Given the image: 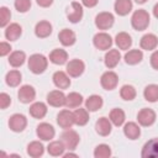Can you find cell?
Listing matches in <instances>:
<instances>
[{
  "label": "cell",
  "mask_w": 158,
  "mask_h": 158,
  "mask_svg": "<svg viewBox=\"0 0 158 158\" xmlns=\"http://www.w3.org/2000/svg\"><path fill=\"white\" fill-rule=\"evenodd\" d=\"M48 59L40 53H35L28 58V69L33 74H41L47 69Z\"/></svg>",
  "instance_id": "cell-1"
},
{
  "label": "cell",
  "mask_w": 158,
  "mask_h": 158,
  "mask_svg": "<svg viewBox=\"0 0 158 158\" xmlns=\"http://www.w3.org/2000/svg\"><path fill=\"white\" fill-rule=\"evenodd\" d=\"M131 25L136 31H143L149 25V14L146 10H136L131 17Z\"/></svg>",
  "instance_id": "cell-2"
},
{
  "label": "cell",
  "mask_w": 158,
  "mask_h": 158,
  "mask_svg": "<svg viewBox=\"0 0 158 158\" xmlns=\"http://www.w3.org/2000/svg\"><path fill=\"white\" fill-rule=\"evenodd\" d=\"M60 138H62L60 141L64 143L65 148L69 149V151L75 149L77 146H78V143H79V141H80L79 135H78L74 130H70V128H67V130L62 133Z\"/></svg>",
  "instance_id": "cell-3"
},
{
  "label": "cell",
  "mask_w": 158,
  "mask_h": 158,
  "mask_svg": "<svg viewBox=\"0 0 158 158\" xmlns=\"http://www.w3.org/2000/svg\"><path fill=\"white\" fill-rule=\"evenodd\" d=\"M27 126V118L22 114H14L9 118V127L14 132H22Z\"/></svg>",
  "instance_id": "cell-4"
},
{
  "label": "cell",
  "mask_w": 158,
  "mask_h": 158,
  "mask_svg": "<svg viewBox=\"0 0 158 158\" xmlns=\"http://www.w3.org/2000/svg\"><path fill=\"white\" fill-rule=\"evenodd\" d=\"M114 21H115L114 15L111 12H107V11L100 12L95 17V25H96V27L99 30H107V28H110L114 25Z\"/></svg>",
  "instance_id": "cell-5"
},
{
  "label": "cell",
  "mask_w": 158,
  "mask_h": 158,
  "mask_svg": "<svg viewBox=\"0 0 158 158\" xmlns=\"http://www.w3.org/2000/svg\"><path fill=\"white\" fill-rule=\"evenodd\" d=\"M137 121L141 126H152L156 121V112L152 110V109H148V107H144L142 110L138 111L137 114Z\"/></svg>",
  "instance_id": "cell-6"
},
{
  "label": "cell",
  "mask_w": 158,
  "mask_h": 158,
  "mask_svg": "<svg viewBox=\"0 0 158 158\" xmlns=\"http://www.w3.org/2000/svg\"><path fill=\"white\" fill-rule=\"evenodd\" d=\"M93 43L94 46L98 48V49H101V51H106L111 47L112 44V38L109 33L106 32H99L94 36L93 38Z\"/></svg>",
  "instance_id": "cell-7"
},
{
  "label": "cell",
  "mask_w": 158,
  "mask_h": 158,
  "mask_svg": "<svg viewBox=\"0 0 158 158\" xmlns=\"http://www.w3.org/2000/svg\"><path fill=\"white\" fill-rule=\"evenodd\" d=\"M100 83H101V86L105 89V90H112L116 88L117 83H118V77L115 72L112 70H107L105 72L101 78H100Z\"/></svg>",
  "instance_id": "cell-8"
},
{
  "label": "cell",
  "mask_w": 158,
  "mask_h": 158,
  "mask_svg": "<svg viewBox=\"0 0 158 158\" xmlns=\"http://www.w3.org/2000/svg\"><path fill=\"white\" fill-rule=\"evenodd\" d=\"M57 123L62 128H64V130L72 128V126L75 125V122H74V114L72 111H69V110L59 111V114L57 115Z\"/></svg>",
  "instance_id": "cell-9"
},
{
  "label": "cell",
  "mask_w": 158,
  "mask_h": 158,
  "mask_svg": "<svg viewBox=\"0 0 158 158\" xmlns=\"http://www.w3.org/2000/svg\"><path fill=\"white\" fill-rule=\"evenodd\" d=\"M141 156L143 158H158V138H152L142 147Z\"/></svg>",
  "instance_id": "cell-10"
},
{
  "label": "cell",
  "mask_w": 158,
  "mask_h": 158,
  "mask_svg": "<svg viewBox=\"0 0 158 158\" xmlns=\"http://www.w3.org/2000/svg\"><path fill=\"white\" fill-rule=\"evenodd\" d=\"M67 73L69 77H79L84 73V69H85V64L83 60L80 59H72L67 63Z\"/></svg>",
  "instance_id": "cell-11"
},
{
  "label": "cell",
  "mask_w": 158,
  "mask_h": 158,
  "mask_svg": "<svg viewBox=\"0 0 158 158\" xmlns=\"http://www.w3.org/2000/svg\"><path fill=\"white\" fill-rule=\"evenodd\" d=\"M65 99L67 95H64L62 90H52L47 95V102L53 107H60L65 105Z\"/></svg>",
  "instance_id": "cell-12"
},
{
  "label": "cell",
  "mask_w": 158,
  "mask_h": 158,
  "mask_svg": "<svg viewBox=\"0 0 158 158\" xmlns=\"http://www.w3.org/2000/svg\"><path fill=\"white\" fill-rule=\"evenodd\" d=\"M36 133H37L38 138H41L42 141H51L54 137L56 131H54L52 125H49L47 122H42V123H40L37 126Z\"/></svg>",
  "instance_id": "cell-13"
},
{
  "label": "cell",
  "mask_w": 158,
  "mask_h": 158,
  "mask_svg": "<svg viewBox=\"0 0 158 158\" xmlns=\"http://www.w3.org/2000/svg\"><path fill=\"white\" fill-rule=\"evenodd\" d=\"M17 96H19V100L23 104H30L31 101L35 100L36 98V90L33 89V86L31 85H22L20 89H19V93H17Z\"/></svg>",
  "instance_id": "cell-14"
},
{
  "label": "cell",
  "mask_w": 158,
  "mask_h": 158,
  "mask_svg": "<svg viewBox=\"0 0 158 158\" xmlns=\"http://www.w3.org/2000/svg\"><path fill=\"white\" fill-rule=\"evenodd\" d=\"M67 17L73 23L79 22L81 20V17H83V6H81V4H79L77 1H73L70 4V7L68 9Z\"/></svg>",
  "instance_id": "cell-15"
},
{
  "label": "cell",
  "mask_w": 158,
  "mask_h": 158,
  "mask_svg": "<svg viewBox=\"0 0 158 158\" xmlns=\"http://www.w3.org/2000/svg\"><path fill=\"white\" fill-rule=\"evenodd\" d=\"M53 83L58 89H68L70 86V79L68 77V73H64L62 70H58L53 74Z\"/></svg>",
  "instance_id": "cell-16"
},
{
  "label": "cell",
  "mask_w": 158,
  "mask_h": 158,
  "mask_svg": "<svg viewBox=\"0 0 158 158\" xmlns=\"http://www.w3.org/2000/svg\"><path fill=\"white\" fill-rule=\"evenodd\" d=\"M139 46L142 49H146V51H153L157 46H158V38L156 35L153 33H146L141 41H139Z\"/></svg>",
  "instance_id": "cell-17"
},
{
  "label": "cell",
  "mask_w": 158,
  "mask_h": 158,
  "mask_svg": "<svg viewBox=\"0 0 158 158\" xmlns=\"http://www.w3.org/2000/svg\"><path fill=\"white\" fill-rule=\"evenodd\" d=\"M49 60L53 64L62 65V64L67 63V60H68V53L64 49H62V48H56V49H53L49 53Z\"/></svg>",
  "instance_id": "cell-18"
},
{
  "label": "cell",
  "mask_w": 158,
  "mask_h": 158,
  "mask_svg": "<svg viewBox=\"0 0 158 158\" xmlns=\"http://www.w3.org/2000/svg\"><path fill=\"white\" fill-rule=\"evenodd\" d=\"M111 121L110 118L106 117H100L96 122H95V131L100 135V136H107L111 132Z\"/></svg>",
  "instance_id": "cell-19"
},
{
  "label": "cell",
  "mask_w": 158,
  "mask_h": 158,
  "mask_svg": "<svg viewBox=\"0 0 158 158\" xmlns=\"http://www.w3.org/2000/svg\"><path fill=\"white\" fill-rule=\"evenodd\" d=\"M58 38H59V42L63 44V46H73L77 41V37H75V33L69 30V28H63L59 33H58Z\"/></svg>",
  "instance_id": "cell-20"
},
{
  "label": "cell",
  "mask_w": 158,
  "mask_h": 158,
  "mask_svg": "<svg viewBox=\"0 0 158 158\" xmlns=\"http://www.w3.org/2000/svg\"><path fill=\"white\" fill-rule=\"evenodd\" d=\"M123 135L128 139H137L141 135V128L136 122H127L123 126Z\"/></svg>",
  "instance_id": "cell-21"
},
{
  "label": "cell",
  "mask_w": 158,
  "mask_h": 158,
  "mask_svg": "<svg viewBox=\"0 0 158 158\" xmlns=\"http://www.w3.org/2000/svg\"><path fill=\"white\" fill-rule=\"evenodd\" d=\"M46 114H47V105L44 102L37 101L30 106V115L35 118H43Z\"/></svg>",
  "instance_id": "cell-22"
},
{
  "label": "cell",
  "mask_w": 158,
  "mask_h": 158,
  "mask_svg": "<svg viewBox=\"0 0 158 158\" xmlns=\"http://www.w3.org/2000/svg\"><path fill=\"white\" fill-rule=\"evenodd\" d=\"M35 33L40 38H46L52 33V25L48 21H40L35 27Z\"/></svg>",
  "instance_id": "cell-23"
},
{
  "label": "cell",
  "mask_w": 158,
  "mask_h": 158,
  "mask_svg": "<svg viewBox=\"0 0 158 158\" xmlns=\"http://www.w3.org/2000/svg\"><path fill=\"white\" fill-rule=\"evenodd\" d=\"M22 33V27L19 23H10L6 26L5 37L9 41H16Z\"/></svg>",
  "instance_id": "cell-24"
},
{
  "label": "cell",
  "mask_w": 158,
  "mask_h": 158,
  "mask_svg": "<svg viewBox=\"0 0 158 158\" xmlns=\"http://www.w3.org/2000/svg\"><path fill=\"white\" fill-rule=\"evenodd\" d=\"M115 43L117 44V47H118L120 49L126 51V49H128V48L131 47V44H132V38H131V36H130L128 33H126V32H118V33L116 35V37H115Z\"/></svg>",
  "instance_id": "cell-25"
},
{
  "label": "cell",
  "mask_w": 158,
  "mask_h": 158,
  "mask_svg": "<svg viewBox=\"0 0 158 158\" xmlns=\"http://www.w3.org/2000/svg\"><path fill=\"white\" fill-rule=\"evenodd\" d=\"M120 59H121L120 52H118L117 49H110V51L106 52V54H105V65H106L109 69L115 68V67L118 64Z\"/></svg>",
  "instance_id": "cell-26"
},
{
  "label": "cell",
  "mask_w": 158,
  "mask_h": 158,
  "mask_svg": "<svg viewBox=\"0 0 158 158\" xmlns=\"http://www.w3.org/2000/svg\"><path fill=\"white\" fill-rule=\"evenodd\" d=\"M102 104H104V101L100 95H91L85 100V109L88 111L94 112V111H98L99 109H101Z\"/></svg>",
  "instance_id": "cell-27"
},
{
  "label": "cell",
  "mask_w": 158,
  "mask_h": 158,
  "mask_svg": "<svg viewBox=\"0 0 158 158\" xmlns=\"http://www.w3.org/2000/svg\"><path fill=\"white\" fill-rule=\"evenodd\" d=\"M114 7L117 15L125 16L132 10V1L131 0H116Z\"/></svg>",
  "instance_id": "cell-28"
},
{
  "label": "cell",
  "mask_w": 158,
  "mask_h": 158,
  "mask_svg": "<svg viewBox=\"0 0 158 158\" xmlns=\"http://www.w3.org/2000/svg\"><path fill=\"white\" fill-rule=\"evenodd\" d=\"M44 153V147L40 141H32L27 146V154L32 158L41 157Z\"/></svg>",
  "instance_id": "cell-29"
},
{
  "label": "cell",
  "mask_w": 158,
  "mask_h": 158,
  "mask_svg": "<svg viewBox=\"0 0 158 158\" xmlns=\"http://www.w3.org/2000/svg\"><path fill=\"white\" fill-rule=\"evenodd\" d=\"M65 146L62 141H52L48 147H47V152L53 156V157H59V156H63L64 154V151H65Z\"/></svg>",
  "instance_id": "cell-30"
},
{
  "label": "cell",
  "mask_w": 158,
  "mask_h": 158,
  "mask_svg": "<svg viewBox=\"0 0 158 158\" xmlns=\"http://www.w3.org/2000/svg\"><path fill=\"white\" fill-rule=\"evenodd\" d=\"M143 58V53L139 49H131L125 54V62L130 65L138 64Z\"/></svg>",
  "instance_id": "cell-31"
},
{
  "label": "cell",
  "mask_w": 158,
  "mask_h": 158,
  "mask_svg": "<svg viewBox=\"0 0 158 158\" xmlns=\"http://www.w3.org/2000/svg\"><path fill=\"white\" fill-rule=\"evenodd\" d=\"M83 102V96L79 94V93H69L67 95V99H65V106L68 109H75V107H79Z\"/></svg>",
  "instance_id": "cell-32"
},
{
  "label": "cell",
  "mask_w": 158,
  "mask_h": 158,
  "mask_svg": "<svg viewBox=\"0 0 158 158\" xmlns=\"http://www.w3.org/2000/svg\"><path fill=\"white\" fill-rule=\"evenodd\" d=\"M25 59H26L25 52H22V51H15V52H12V53L10 54V57H9V63H10L11 67L19 68V67H21V65L25 63Z\"/></svg>",
  "instance_id": "cell-33"
},
{
  "label": "cell",
  "mask_w": 158,
  "mask_h": 158,
  "mask_svg": "<svg viewBox=\"0 0 158 158\" xmlns=\"http://www.w3.org/2000/svg\"><path fill=\"white\" fill-rule=\"evenodd\" d=\"M109 118H110V121H111L112 125H115V126H121V125H123L126 116H125L123 110L116 107V109H112V110L110 111Z\"/></svg>",
  "instance_id": "cell-34"
},
{
  "label": "cell",
  "mask_w": 158,
  "mask_h": 158,
  "mask_svg": "<svg viewBox=\"0 0 158 158\" xmlns=\"http://www.w3.org/2000/svg\"><path fill=\"white\" fill-rule=\"evenodd\" d=\"M74 122L78 126H84L89 121V111L86 109H77L74 112Z\"/></svg>",
  "instance_id": "cell-35"
},
{
  "label": "cell",
  "mask_w": 158,
  "mask_h": 158,
  "mask_svg": "<svg viewBox=\"0 0 158 158\" xmlns=\"http://www.w3.org/2000/svg\"><path fill=\"white\" fill-rule=\"evenodd\" d=\"M143 96L147 101L149 102H156L158 101V85L156 84H149L144 88Z\"/></svg>",
  "instance_id": "cell-36"
},
{
  "label": "cell",
  "mask_w": 158,
  "mask_h": 158,
  "mask_svg": "<svg viewBox=\"0 0 158 158\" xmlns=\"http://www.w3.org/2000/svg\"><path fill=\"white\" fill-rule=\"evenodd\" d=\"M22 80V75L19 70H10L5 77V81L9 86H17Z\"/></svg>",
  "instance_id": "cell-37"
},
{
  "label": "cell",
  "mask_w": 158,
  "mask_h": 158,
  "mask_svg": "<svg viewBox=\"0 0 158 158\" xmlns=\"http://www.w3.org/2000/svg\"><path fill=\"white\" fill-rule=\"evenodd\" d=\"M110 156H111V148H110V146H107L105 143L96 146L94 149V157L95 158H109Z\"/></svg>",
  "instance_id": "cell-38"
},
{
  "label": "cell",
  "mask_w": 158,
  "mask_h": 158,
  "mask_svg": "<svg viewBox=\"0 0 158 158\" xmlns=\"http://www.w3.org/2000/svg\"><path fill=\"white\" fill-rule=\"evenodd\" d=\"M120 95L123 100L126 101H131L136 98V89L132 85H123L120 90Z\"/></svg>",
  "instance_id": "cell-39"
},
{
  "label": "cell",
  "mask_w": 158,
  "mask_h": 158,
  "mask_svg": "<svg viewBox=\"0 0 158 158\" xmlns=\"http://www.w3.org/2000/svg\"><path fill=\"white\" fill-rule=\"evenodd\" d=\"M11 19V12L6 6H1L0 7V26L1 27H6L7 23L10 22Z\"/></svg>",
  "instance_id": "cell-40"
},
{
  "label": "cell",
  "mask_w": 158,
  "mask_h": 158,
  "mask_svg": "<svg viewBox=\"0 0 158 158\" xmlns=\"http://www.w3.org/2000/svg\"><path fill=\"white\" fill-rule=\"evenodd\" d=\"M14 5L19 12H27L31 7V0H15Z\"/></svg>",
  "instance_id": "cell-41"
},
{
  "label": "cell",
  "mask_w": 158,
  "mask_h": 158,
  "mask_svg": "<svg viewBox=\"0 0 158 158\" xmlns=\"http://www.w3.org/2000/svg\"><path fill=\"white\" fill-rule=\"evenodd\" d=\"M10 104H11V98H10V95L6 94V93H1V94H0V107H1L2 110H5L7 106H10Z\"/></svg>",
  "instance_id": "cell-42"
},
{
  "label": "cell",
  "mask_w": 158,
  "mask_h": 158,
  "mask_svg": "<svg viewBox=\"0 0 158 158\" xmlns=\"http://www.w3.org/2000/svg\"><path fill=\"white\" fill-rule=\"evenodd\" d=\"M10 52H11V46H10V43H7V42H1V43H0V56L4 57V56H6V54H9Z\"/></svg>",
  "instance_id": "cell-43"
},
{
  "label": "cell",
  "mask_w": 158,
  "mask_h": 158,
  "mask_svg": "<svg viewBox=\"0 0 158 158\" xmlns=\"http://www.w3.org/2000/svg\"><path fill=\"white\" fill-rule=\"evenodd\" d=\"M151 65L156 69V70H158V51H154L153 53H152V56H151Z\"/></svg>",
  "instance_id": "cell-44"
},
{
  "label": "cell",
  "mask_w": 158,
  "mask_h": 158,
  "mask_svg": "<svg viewBox=\"0 0 158 158\" xmlns=\"http://www.w3.org/2000/svg\"><path fill=\"white\" fill-rule=\"evenodd\" d=\"M37 5H40L41 7H48L53 4V0H36Z\"/></svg>",
  "instance_id": "cell-45"
},
{
  "label": "cell",
  "mask_w": 158,
  "mask_h": 158,
  "mask_svg": "<svg viewBox=\"0 0 158 158\" xmlns=\"http://www.w3.org/2000/svg\"><path fill=\"white\" fill-rule=\"evenodd\" d=\"M98 1L99 0H81V4L86 7H94V6H96Z\"/></svg>",
  "instance_id": "cell-46"
},
{
  "label": "cell",
  "mask_w": 158,
  "mask_h": 158,
  "mask_svg": "<svg viewBox=\"0 0 158 158\" xmlns=\"http://www.w3.org/2000/svg\"><path fill=\"white\" fill-rule=\"evenodd\" d=\"M153 15H154L156 19H158V2L153 6Z\"/></svg>",
  "instance_id": "cell-47"
},
{
  "label": "cell",
  "mask_w": 158,
  "mask_h": 158,
  "mask_svg": "<svg viewBox=\"0 0 158 158\" xmlns=\"http://www.w3.org/2000/svg\"><path fill=\"white\" fill-rule=\"evenodd\" d=\"M63 157H64V158H67V157H78V154H75V153H70V152H68V153H64V154H63Z\"/></svg>",
  "instance_id": "cell-48"
},
{
  "label": "cell",
  "mask_w": 158,
  "mask_h": 158,
  "mask_svg": "<svg viewBox=\"0 0 158 158\" xmlns=\"http://www.w3.org/2000/svg\"><path fill=\"white\" fill-rule=\"evenodd\" d=\"M135 1H136L137 4H144V2L147 1V0H135Z\"/></svg>",
  "instance_id": "cell-49"
}]
</instances>
